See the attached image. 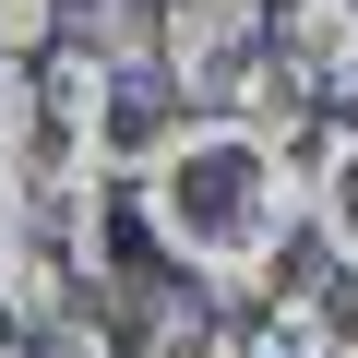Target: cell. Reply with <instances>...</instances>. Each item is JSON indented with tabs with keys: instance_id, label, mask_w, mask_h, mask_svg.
<instances>
[{
	"instance_id": "cell-3",
	"label": "cell",
	"mask_w": 358,
	"mask_h": 358,
	"mask_svg": "<svg viewBox=\"0 0 358 358\" xmlns=\"http://www.w3.org/2000/svg\"><path fill=\"white\" fill-rule=\"evenodd\" d=\"M334 310H322V287H275V299H251V322H239V346L251 358H334Z\"/></svg>"
},
{
	"instance_id": "cell-1",
	"label": "cell",
	"mask_w": 358,
	"mask_h": 358,
	"mask_svg": "<svg viewBox=\"0 0 358 358\" xmlns=\"http://www.w3.org/2000/svg\"><path fill=\"white\" fill-rule=\"evenodd\" d=\"M131 215H143V239L192 275L203 299L251 310V299H275V275H287V239H299V215H310V179H299V155L263 143L251 120H179V131L131 167Z\"/></svg>"
},
{
	"instance_id": "cell-6",
	"label": "cell",
	"mask_w": 358,
	"mask_h": 358,
	"mask_svg": "<svg viewBox=\"0 0 358 358\" xmlns=\"http://www.w3.org/2000/svg\"><path fill=\"white\" fill-rule=\"evenodd\" d=\"M72 24V0H0V60H48Z\"/></svg>"
},
{
	"instance_id": "cell-8",
	"label": "cell",
	"mask_w": 358,
	"mask_h": 358,
	"mask_svg": "<svg viewBox=\"0 0 358 358\" xmlns=\"http://www.w3.org/2000/svg\"><path fill=\"white\" fill-rule=\"evenodd\" d=\"M334 358H358V334H334Z\"/></svg>"
},
{
	"instance_id": "cell-4",
	"label": "cell",
	"mask_w": 358,
	"mask_h": 358,
	"mask_svg": "<svg viewBox=\"0 0 358 358\" xmlns=\"http://www.w3.org/2000/svg\"><path fill=\"white\" fill-rule=\"evenodd\" d=\"M310 227H322V251L358 275V120H334V143H322V167H310Z\"/></svg>"
},
{
	"instance_id": "cell-2",
	"label": "cell",
	"mask_w": 358,
	"mask_h": 358,
	"mask_svg": "<svg viewBox=\"0 0 358 358\" xmlns=\"http://www.w3.org/2000/svg\"><path fill=\"white\" fill-rule=\"evenodd\" d=\"M275 72L310 108H358V0H275Z\"/></svg>"
},
{
	"instance_id": "cell-7",
	"label": "cell",
	"mask_w": 358,
	"mask_h": 358,
	"mask_svg": "<svg viewBox=\"0 0 358 358\" xmlns=\"http://www.w3.org/2000/svg\"><path fill=\"white\" fill-rule=\"evenodd\" d=\"M24 358H120V334H108L96 310H72V322H36V334H24Z\"/></svg>"
},
{
	"instance_id": "cell-5",
	"label": "cell",
	"mask_w": 358,
	"mask_h": 358,
	"mask_svg": "<svg viewBox=\"0 0 358 358\" xmlns=\"http://www.w3.org/2000/svg\"><path fill=\"white\" fill-rule=\"evenodd\" d=\"M155 13H167V0H84V48L108 72H143L155 60Z\"/></svg>"
}]
</instances>
